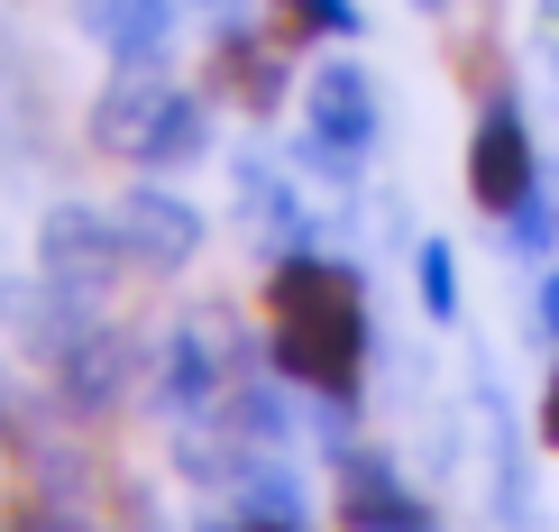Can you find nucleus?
Here are the masks:
<instances>
[{"mask_svg": "<svg viewBox=\"0 0 559 532\" xmlns=\"http://www.w3.org/2000/svg\"><path fill=\"white\" fill-rule=\"evenodd\" d=\"M266 312H275V350H266L275 377H294L321 404L358 395V367H367V285H358V267L294 248L266 275Z\"/></svg>", "mask_w": 559, "mask_h": 532, "instance_id": "f257e3e1", "label": "nucleus"}, {"mask_svg": "<svg viewBox=\"0 0 559 532\" xmlns=\"http://www.w3.org/2000/svg\"><path fill=\"white\" fill-rule=\"evenodd\" d=\"M92 147L166 175V166H193V156L212 147V110L183 83H166V64H120V83L92 102Z\"/></svg>", "mask_w": 559, "mask_h": 532, "instance_id": "f03ea898", "label": "nucleus"}, {"mask_svg": "<svg viewBox=\"0 0 559 532\" xmlns=\"http://www.w3.org/2000/svg\"><path fill=\"white\" fill-rule=\"evenodd\" d=\"M377 120L385 110H377L367 64H348V56L312 64V83H302V166H321V175L348 184V166L377 147Z\"/></svg>", "mask_w": 559, "mask_h": 532, "instance_id": "7ed1b4c3", "label": "nucleus"}, {"mask_svg": "<svg viewBox=\"0 0 559 532\" xmlns=\"http://www.w3.org/2000/svg\"><path fill=\"white\" fill-rule=\"evenodd\" d=\"M147 377H156V350L138 331H120V321H83V331L56 350V386H64L74 413H120Z\"/></svg>", "mask_w": 559, "mask_h": 532, "instance_id": "20e7f679", "label": "nucleus"}, {"mask_svg": "<svg viewBox=\"0 0 559 532\" xmlns=\"http://www.w3.org/2000/svg\"><path fill=\"white\" fill-rule=\"evenodd\" d=\"M37 275L46 285H74V294H102L129 275V239H120V212L102 202H56L37 221Z\"/></svg>", "mask_w": 559, "mask_h": 532, "instance_id": "39448f33", "label": "nucleus"}, {"mask_svg": "<svg viewBox=\"0 0 559 532\" xmlns=\"http://www.w3.org/2000/svg\"><path fill=\"white\" fill-rule=\"evenodd\" d=\"M468 193L477 212H523L532 193H542V156H532V120L514 92H496V102L477 110V138H468Z\"/></svg>", "mask_w": 559, "mask_h": 532, "instance_id": "423d86ee", "label": "nucleus"}, {"mask_svg": "<svg viewBox=\"0 0 559 532\" xmlns=\"http://www.w3.org/2000/svg\"><path fill=\"white\" fill-rule=\"evenodd\" d=\"M221 350H229V321H221V312H193V321H175V331H166V350H156V377H147V386H156V404H166L175 423L212 413L229 386H239Z\"/></svg>", "mask_w": 559, "mask_h": 532, "instance_id": "0eeeda50", "label": "nucleus"}, {"mask_svg": "<svg viewBox=\"0 0 559 532\" xmlns=\"http://www.w3.org/2000/svg\"><path fill=\"white\" fill-rule=\"evenodd\" d=\"M120 239H129V267L183 275L202 258V212L175 193V184H129L120 193Z\"/></svg>", "mask_w": 559, "mask_h": 532, "instance_id": "6e6552de", "label": "nucleus"}, {"mask_svg": "<svg viewBox=\"0 0 559 532\" xmlns=\"http://www.w3.org/2000/svg\"><path fill=\"white\" fill-rule=\"evenodd\" d=\"M340 515H348V532H440V515L394 477V459H377V450H348Z\"/></svg>", "mask_w": 559, "mask_h": 532, "instance_id": "1a4fd4ad", "label": "nucleus"}, {"mask_svg": "<svg viewBox=\"0 0 559 532\" xmlns=\"http://www.w3.org/2000/svg\"><path fill=\"white\" fill-rule=\"evenodd\" d=\"M74 28L102 46L110 64H166L175 0H74Z\"/></svg>", "mask_w": 559, "mask_h": 532, "instance_id": "9d476101", "label": "nucleus"}, {"mask_svg": "<svg viewBox=\"0 0 559 532\" xmlns=\"http://www.w3.org/2000/svg\"><path fill=\"white\" fill-rule=\"evenodd\" d=\"M285 46L275 37H258L248 19H221V46H212V74L229 83V102H248V110H275L285 102Z\"/></svg>", "mask_w": 559, "mask_h": 532, "instance_id": "9b49d317", "label": "nucleus"}, {"mask_svg": "<svg viewBox=\"0 0 559 532\" xmlns=\"http://www.w3.org/2000/svg\"><path fill=\"white\" fill-rule=\"evenodd\" d=\"M294 377H239L221 395V431L239 450H294V431H302V413H294V395H285Z\"/></svg>", "mask_w": 559, "mask_h": 532, "instance_id": "f8f14e48", "label": "nucleus"}, {"mask_svg": "<svg viewBox=\"0 0 559 532\" xmlns=\"http://www.w3.org/2000/svg\"><path fill=\"white\" fill-rule=\"evenodd\" d=\"M239 212H248V229H258L275 258H294V248L312 239V212H302L294 175H275L266 156H239Z\"/></svg>", "mask_w": 559, "mask_h": 532, "instance_id": "ddd939ff", "label": "nucleus"}, {"mask_svg": "<svg viewBox=\"0 0 559 532\" xmlns=\"http://www.w3.org/2000/svg\"><path fill=\"white\" fill-rule=\"evenodd\" d=\"M413 285H423V312L431 321H459V258H450V239L413 248Z\"/></svg>", "mask_w": 559, "mask_h": 532, "instance_id": "4468645a", "label": "nucleus"}, {"mask_svg": "<svg viewBox=\"0 0 559 532\" xmlns=\"http://www.w3.org/2000/svg\"><path fill=\"white\" fill-rule=\"evenodd\" d=\"M550 229H559V212L532 193L523 212H504V258H532V267H542V258H550Z\"/></svg>", "mask_w": 559, "mask_h": 532, "instance_id": "2eb2a0df", "label": "nucleus"}, {"mask_svg": "<svg viewBox=\"0 0 559 532\" xmlns=\"http://www.w3.org/2000/svg\"><path fill=\"white\" fill-rule=\"evenodd\" d=\"M10 532H92V523H83L74 496H28V505L10 515Z\"/></svg>", "mask_w": 559, "mask_h": 532, "instance_id": "dca6fc26", "label": "nucleus"}, {"mask_svg": "<svg viewBox=\"0 0 559 532\" xmlns=\"http://www.w3.org/2000/svg\"><path fill=\"white\" fill-rule=\"evenodd\" d=\"M294 10V37L321 28V37H358V0H285Z\"/></svg>", "mask_w": 559, "mask_h": 532, "instance_id": "f3484780", "label": "nucleus"}, {"mask_svg": "<svg viewBox=\"0 0 559 532\" xmlns=\"http://www.w3.org/2000/svg\"><path fill=\"white\" fill-rule=\"evenodd\" d=\"M542 331H550V340H559V267H550V275H542Z\"/></svg>", "mask_w": 559, "mask_h": 532, "instance_id": "a211bd4d", "label": "nucleus"}, {"mask_svg": "<svg viewBox=\"0 0 559 532\" xmlns=\"http://www.w3.org/2000/svg\"><path fill=\"white\" fill-rule=\"evenodd\" d=\"M542 441L559 450V377H550V395H542Z\"/></svg>", "mask_w": 559, "mask_h": 532, "instance_id": "6ab92c4d", "label": "nucleus"}, {"mask_svg": "<svg viewBox=\"0 0 559 532\" xmlns=\"http://www.w3.org/2000/svg\"><path fill=\"white\" fill-rule=\"evenodd\" d=\"M193 10H239V0H193Z\"/></svg>", "mask_w": 559, "mask_h": 532, "instance_id": "aec40b11", "label": "nucleus"}, {"mask_svg": "<svg viewBox=\"0 0 559 532\" xmlns=\"http://www.w3.org/2000/svg\"><path fill=\"white\" fill-rule=\"evenodd\" d=\"M423 10H440V0H423Z\"/></svg>", "mask_w": 559, "mask_h": 532, "instance_id": "412c9836", "label": "nucleus"}]
</instances>
